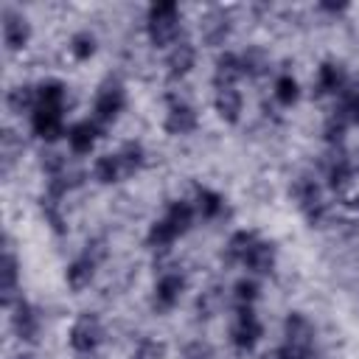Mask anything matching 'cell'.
Listing matches in <instances>:
<instances>
[{
    "instance_id": "cell-17",
    "label": "cell",
    "mask_w": 359,
    "mask_h": 359,
    "mask_svg": "<svg viewBox=\"0 0 359 359\" xmlns=\"http://www.w3.org/2000/svg\"><path fill=\"white\" fill-rule=\"evenodd\" d=\"M345 87V70L342 65L337 62H323L317 67V93L325 95V93H342Z\"/></svg>"
},
{
    "instance_id": "cell-9",
    "label": "cell",
    "mask_w": 359,
    "mask_h": 359,
    "mask_svg": "<svg viewBox=\"0 0 359 359\" xmlns=\"http://www.w3.org/2000/svg\"><path fill=\"white\" fill-rule=\"evenodd\" d=\"M163 129L168 135H188L196 129V112L194 107L182 104V101H174L165 112V121H163Z\"/></svg>"
},
{
    "instance_id": "cell-21",
    "label": "cell",
    "mask_w": 359,
    "mask_h": 359,
    "mask_svg": "<svg viewBox=\"0 0 359 359\" xmlns=\"http://www.w3.org/2000/svg\"><path fill=\"white\" fill-rule=\"evenodd\" d=\"M93 174H95V180L104 182V185H109V182H121V180L126 177V171H123L118 154H104V157H98L95 165H93Z\"/></svg>"
},
{
    "instance_id": "cell-39",
    "label": "cell",
    "mask_w": 359,
    "mask_h": 359,
    "mask_svg": "<svg viewBox=\"0 0 359 359\" xmlns=\"http://www.w3.org/2000/svg\"><path fill=\"white\" fill-rule=\"evenodd\" d=\"M264 359H294V353H292V348H289V345H280V348H272Z\"/></svg>"
},
{
    "instance_id": "cell-35",
    "label": "cell",
    "mask_w": 359,
    "mask_h": 359,
    "mask_svg": "<svg viewBox=\"0 0 359 359\" xmlns=\"http://www.w3.org/2000/svg\"><path fill=\"white\" fill-rule=\"evenodd\" d=\"M132 359H165V345L160 339H143L135 348Z\"/></svg>"
},
{
    "instance_id": "cell-8",
    "label": "cell",
    "mask_w": 359,
    "mask_h": 359,
    "mask_svg": "<svg viewBox=\"0 0 359 359\" xmlns=\"http://www.w3.org/2000/svg\"><path fill=\"white\" fill-rule=\"evenodd\" d=\"M31 126H34V135H39L42 140H56L62 132H65V123H62V109H48V107H36L34 115H31Z\"/></svg>"
},
{
    "instance_id": "cell-26",
    "label": "cell",
    "mask_w": 359,
    "mask_h": 359,
    "mask_svg": "<svg viewBox=\"0 0 359 359\" xmlns=\"http://www.w3.org/2000/svg\"><path fill=\"white\" fill-rule=\"evenodd\" d=\"M165 222L177 230V236H182L191 227V222H194V208L188 202H171L168 213H165Z\"/></svg>"
},
{
    "instance_id": "cell-1",
    "label": "cell",
    "mask_w": 359,
    "mask_h": 359,
    "mask_svg": "<svg viewBox=\"0 0 359 359\" xmlns=\"http://www.w3.org/2000/svg\"><path fill=\"white\" fill-rule=\"evenodd\" d=\"M146 28H149L151 45H157V48L177 45V34H180V8H177V3H171V0L154 3L149 8Z\"/></svg>"
},
{
    "instance_id": "cell-34",
    "label": "cell",
    "mask_w": 359,
    "mask_h": 359,
    "mask_svg": "<svg viewBox=\"0 0 359 359\" xmlns=\"http://www.w3.org/2000/svg\"><path fill=\"white\" fill-rule=\"evenodd\" d=\"M345 129H348V118L342 115V112H334L328 121H325V140L328 143H337V140H342L345 137Z\"/></svg>"
},
{
    "instance_id": "cell-23",
    "label": "cell",
    "mask_w": 359,
    "mask_h": 359,
    "mask_svg": "<svg viewBox=\"0 0 359 359\" xmlns=\"http://www.w3.org/2000/svg\"><path fill=\"white\" fill-rule=\"evenodd\" d=\"M17 278H20V264L14 258V252H3L0 258V292L8 297L14 289H17Z\"/></svg>"
},
{
    "instance_id": "cell-4",
    "label": "cell",
    "mask_w": 359,
    "mask_h": 359,
    "mask_svg": "<svg viewBox=\"0 0 359 359\" xmlns=\"http://www.w3.org/2000/svg\"><path fill=\"white\" fill-rule=\"evenodd\" d=\"M126 104V93L118 81H104L95 95V123H112Z\"/></svg>"
},
{
    "instance_id": "cell-2",
    "label": "cell",
    "mask_w": 359,
    "mask_h": 359,
    "mask_svg": "<svg viewBox=\"0 0 359 359\" xmlns=\"http://www.w3.org/2000/svg\"><path fill=\"white\" fill-rule=\"evenodd\" d=\"M67 339H70V348L79 351V353L95 351L98 342H101V323H98V317L90 314V311H87V314H79V317L73 320V325H70Z\"/></svg>"
},
{
    "instance_id": "cell-14",
    "label": "cell",
    "mask_w": 359,
    "mask_h": 359,
    "mask_svg": "<svg viewBox=\"0 0 359 359\" xmlns=\"http://www.w3.org/2000/svg\"><path fill=\"white\" fill-rule=\"evenodd\" d=\"M213 107H216V112H219L222 121L236 123V121L241 118V107H244V101H241V93H238L236 87H222V90H216Z\"/></svg>"
},
{
    "instance_id": "cell-36",
    "label": "cell",
    "mask_w": 359,
    "mask_h": 359,
    "mask_svg": "<svg viewBox=\"0 0 359 359\" xmlns=\"http://www.w3.org/2000/svg\"><path fill=\"white\" fill-rule=\"evenodd\" d=\"M42 168L50 174V180H53V177H62V171H65V157L56 154V151H48V154H42Z\"/></svg>"
},
{
    "instance_id": "cell-28",
    "label": "cell",
    "mask_w": 359,
    "mask_h": 359,
    "mask_svg": "<svg viewBox=\"0 0 359 359\" xmlns=\"http://www.w3.org/2000/svg\"><path fill=\"white\" fill-rule=\"evenodd\" d=\"M143 146L140 143H135V140H129V143H123L121 146V151H118V160H121V165H123V171H126V177L129 174H135L140 165H143Z\"/></svg>"
},
{
    "instance_id": "cell-11",
    "label": "cell",
    "mask_w": 359,
    "mask_h": 359,
    "mask_svg": "<svg viewBox=\"0 0 359 359\" xmlns=\"http://www.w3.org/2000/svg\"><path fill=\"white\" fill-rule=\"evenodd\" d=\"M11 325H14V334L25 342H34L39 337V314L25 300H17L14 314H11Z\"/></svg>"
},
{
    "instance_id": "cell-22",
    "label": "cell",
    "mask_w": 359,
    "mask_h": 359,
    "mask_svg": "<svg viewBox=\"0 0 359 359\" xmlns=\"http://www.w3.org/2000/svg\"><path fill=\"white\" fill-rule=\"evenodd\" d=\"M224 210V196L210 188H196V213L202 219H216Z\"/></svg>"
},
{
    "instance_id": "cell-18",
    "label": "cell",
    "mask_w": 359,
    "mask_h": 359,
    "mask_svg": "<svg viewBox=\"0 0 359 359\" xmlns=\"http://www.w3.org/2000/svg\"><path fill=\"white\" fill-rule=\"evenodd\" d=\"M93 275H95V261H90L87 255H81V258H76V261L67 266L65 280H67V286H70L73 292H81V289L90 286Z\"/></svg>"
},
{
    "instance_id": "cell-32",
    "label": "cell",
    "mask_w": 359,
    "mask_h": 359,
    "mask_svg": "<svg viewBox=\"0 0 359 359\" xmlns=\"http://www.w3.org/2000/svg\"><path fill=\"white\" fill-rule=\"evenodd\" d=\"M297 95H300V87H297V81H294L292 76H280V79L275 81V98H278L283 107H292V104L297 101Z\"/></svg>"
},
{
    "instance_id": "cell-24",
    "label": "cell",
    "mask_w": 359,
    "mask_h": 359,
    "mask_svg": "<svg viewBox=\"0 0 359 359\" xmlns=\"http://www.w3.org/2000/svg\"><path fill=\"white\" fill-rule=\"evenodd\" d=\"M241 67H244V76H261V73H266V67H269L266 50L258 48V45L247 48V50L241 53Z\"/></svg>"
},
{
    "instance_id": "cell-37",
    "label": "cell",
    "mask_w": 359,
    "mask_h": 359,
    "mask_svg": "<svg viewBox=\"0 0 359 359\" xmlns=\"http://www.w3.org/2000/svg\"><path fill=\"white\" fill-rule=\"evenodd\" d=\"M219 289H208L202 297H199V311L205 314V317H210V314H216V309H219Z\"/></svg>"
},
{
    "instance_id": "cell-41",
    "label": "cell",
    "mask_w": 359,
    "mask_h": 359,
    "mask_svg": "<svg viewBox=\"0 0 359 359\" xmlns=\"http://www.w3.org/2000/svg\"><path fill=\"white\" fill-rule=\"evenodd\" d=\"M17 359H34V356H17Z\"/></svg>"
},
{
    "instance_id": "cell-31",
    "label": "cell",
    "mask_w": 359,
    "mask_h": 359,
    "mask_svg": "<svg viewBox=\"0 0 359 359\" xmlns=\"http://www.w3.org/2000/svg\"><path fill=\"white\" fill-rule=\"evenodd\" d=\"M70 53H73V59H79V62L90 59V56L95 53V36L87 34V31L73 34V39H70Z\"/></svg>"
},
{
    "instance_id": "cell-6",
    "label": "cell",
    "mask_w": 359,
    "mask_h": 359,
    "mask_svg": "<svg viewBox=\"0 0 359 359\" xmlns=\"http://www.w3.org/2000/svg\"><path fill=\"white\" fill-rule=\"evenodd\" d=\"M283 337H286V345H289L292 351H306V348H311L314 328H311V323H309L303 314L292 311V314L286 317V323H283Z\"/></svg>"
},
{
    "instance_id": "cell-40",
    "label": "cell",
    "mask_w": 359,
    "mask_h": 359,
    "mask_svg": "<svg viewBox=\"0 0 359 359\" xmlns=\"http://www.w3.org/2000/svg\"><path fill=\"white\" fill-rule=\"evenodd\" d=\"M353 168H359V149H356V157H353Z\"/></svg>"
},
{
    "instance_id": "cell-5",
    "label": "cell",
    "mask_w": 359,
    "mask_h": 359,
    "mask_svg": "<svg viewBox=\"0 0 359 359\" xmlns=\"http://www.w3.org/2000/svg\"><path fill=\"white\" fill-rule=\"evenodd\" d=\"M31 39V22L17 14V11H6L3 14V42L8 50H22Z\"/></svg>"
},
{
    "instance_id": "cell-10",
    "label": "cell",
    "mask_w": 359,
    "mask_h": 359,
    "mask_svg": "<svg viewBox=\"0 0 359 359\" xmlns=\"http://www.w3.org/2000/svg\"><path fill=\"white\" fill-rule=\"evenodd\" d=\"M185 292V280L177 272H165L154 286V306L157 309H174Z\"/></svg>"
},
{
    "instance_id": "cell-15",
    "label": "cell",
    "mask_w": 359,
    "mask_h": 359,
    "mask_svg": "<svg viewBox=\"0 0 359 359\" xmlns=\"http://www.w3.org/2000/svg\"><path fill=\"white\" fill-rule=\"evenodd\" d=\"M98 140V123L95 121H79L67 129V143L76 154H87Z\"/></svg>"
},
{
    "instance_id": "cell-33",
    "label": "cell",
    "mask_w": 359,
    "mask_h": 359,
    "mask_svg": "<svg viewBox=\"0 0 359 359\" xmlns=\"http://www.w3.org/2000/svg\"><path fill=\"white\" fill-rule=\"evenodd\" d=\"M351 174H353V163H348V160H342V157H339L337 163H331V168H328V182H331V188L348 185Z\"/></svg>"
},
{
    "instance_id": "cell-25",
    "label": "cell",
    "mask_w": 359,
    "mask_h": 359,
    "mask_svg": "<svg viewBox=\"0 0 359 359\" xmlns=\"http://www.w3.org/2000/svg\"><path fill=\"white\" fill-rule=\"evenodd\" d=\"M36 93H39V107L65 109V84L62 81H42L36 87Z\"/></svg>"
},
{
    "instance_id": "cell-20",
    "label": "cell",
    "mask_w": 359,
    "mask_h": 359,
    "mask_svg": "<svg viewBox=\"0 0 359 359\" xmlns=\"http://www.w3.org/2000/svg\"><path fill=\"white\" fill-rule=\"evenodd\" d=\"M294 196H297L300 210H303L309 219H314V216L320 213L323 202H320V191H317V185H314L311 180H300V182L294 185Z\"/></svg>"
},
{
    "instance_id": "cell-3",
    "label": "cell",
    "mask_w": 359,
    "mask_h": 359,
    "mask_svg": "<svg viewBox=\"0 0 359 359\" xmlns=\"http://www.w3.org/2000/svg\"><path fill=\"white\" fill-rule=\"evenodd\" d=\"M261 334H264V328H261V323H258L252 306H238L236 323H233V328H230L233 345L241 348V351H250V348H255V342L261 339Z\"/></svg>"
},
{
    "instance_id": "cell-27",
    "label": "cell",
    "mask_w": 359,
    "mask_h": 359,
    "mask_svg": "<svg viewBox=\"0 0 359 359\" xmlns=\"http://www.w3.org/2000/svg\"><path fill=\"white\" fill-rule=\"evenodd\" d=\"M255 241H258V238H255V233H250V230H238V233H233L230 241H227V258L244 264V258H247V252H250V247H252Z\"/></svg>"
},
{
    "instance_id": "cell-13",
    "label": "cell",
    "mask_w": 359,
    "mask_h": 359,
    "mask_svg": "<svg viewBox=\"0 0 359 359\" xmlns=\"http://www.w3.org/2000/svg\"><path fill=\"white\" fill-rule=\"evenodd\" d=\"M244 76V67H241V56L236 53H222L216 59V67H213V81L216 87H236V81Z\"/></svg>"
},
{
    "instance_id": "cell-29",
    "label": "cell",
    "mask_w": 359,
    "mask_h": 359,
    "mask_svg": "<svg viewBox=\"0 0 359 359\" xmlns=\"http://www.w3.org/2000/svg\"><path fill=\"white\" fill-rule=\"evenodd\" d=\"M174 238H177V230H174V227H171L165 219H157V222H151V227H149V236H146L149 247H168Z\"/></svg>"
},
{
    "instance_id": "cell-19",
    "label": "cell",
    "mask_w": 359,
    "mask_h": 359,
    "mask_svg": "<svg viewBox=\"0 0 359 359\" xmlns=\"http://www.w3.org/2000/svg\"><path fill=\"white\" fill-rule=\"evenodd\" d=\"M8 107H11V112H31L34 115V109L39 107V93H36V87H31V84H20V87H11L8 90Z\"/></svg>"
},
{
    "instance_id": "cell-12",
    "label": "cell",
    "mask_w": 359,
    "mask_h": 359,
    "mask_svg": "<svg viewBox=\"0 0 359 359\" xmlns=\"http://www.w3.org/2000/svg\"><path fill=\"white\" fill-rule=\"evenodd\" d=\"M194 65H196V48L191 42H177L165 56V67L171 79H182L185 73H191Z\"/></svg>"
},
{
    "instance_id": "cell-30",
    "label": "cell",
    "mask_w": 359,
    "mask_h": 359,
    "mask_svg": "<svg viewBox=\"0 0 359 359\" xmlns=\"http://www.w3.org/2000/svg\"><path fill=\"white\" fill-rule=\"evenodd\" d=\"M258 292H261L258 280L241 278V280H236V286H233V300H236V306H252V303L258 300Z\"/></svg>"
},
{
    "instance_id": "cell-38",
    "label": "cell",
    "mask_w": 359,
    "mask_h": 359,
    "mask_svg": "<svg viewBox=\"0 0 359 359\" xmlns=\"http://www.w3.org/2000/svg\"><path fill=\"white\" fill-rule=\"evenodd\" d=\"M210 356H213L210 348L202 345V342H191V345L185 348V359H210Z\"/></svg>"
},
{
    "instance_id": "cell-16",
    "label": "cell",
    "mask_w": 359,
    "mask_h": 359,
    "mask_svg": "<svg viewBox=\"0 0 359 359\" xmlns=\"http://www.w3.org/2000/svg\"><path fill=\"white\" fill-rule=\"evenodd\" d=\"M244 266H247L250 272H255V275L272 272V266H275V244H269V241H255V244L250 247L247 258H244Z\"/></svg>"
},
{
    "instance_id": "cell-7",
    "label": "cell",
    "mask_w": 359,
    "mask_h": 359,
    "mask_svg": "<svg viewBox=\"0 0 359 359\" xmlns=\"http://www.w3.org/2000/svg\"><path fill=\"white\" fill-rule=\"evenodd\" d=\"M227 34H230V17L224 11L213 8L199 20V36L205 45H222Z\"/></svg>"
}]
</instances>
